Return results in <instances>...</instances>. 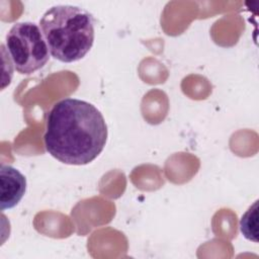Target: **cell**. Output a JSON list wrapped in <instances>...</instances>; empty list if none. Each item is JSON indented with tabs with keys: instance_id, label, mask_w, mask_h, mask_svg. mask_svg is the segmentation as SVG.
Returning a JSON list of instances; mask_svg holds the SVG:
<instances>
[{
	"instance_id": "cell-2",
	"label": "cell",
	"mask_w": 259,
	"mask_h": 259,
	"mask_svg": "<svg viewBox=\"0 0 259 259\" xmlns=\"http://www.w3.org/2000/svg\"><path fill=\"white\" fill-rule=\"evenodd\" d=\"M39 25L50 54L60 62H77L93 46V15L79 6L55 5L44 13Z\"/></svg>"
},
{
	"instance_id": "cell-3",
	"label": "cell",
	"mask_w": 259,
	"mask_h": 259,
	"mask_svg": "<svg viewBox=\"0 0 259 259\" xmlns=\"http://www.w3.org/2000/svg\"><path fill=\"white\" fill-rule=\"evenodd\" d=\"M6 48L15 70L29 75L50 60V51L41 29L30 21L16 22L6 34Z\"/></svg>"
},
{
	"instance_id": "cell-4",
	"label": "cell",
	"mask_w": 259,
	"mask_h": 259,
	"mask_svg": "<svg viewBox=\"0 0 259 259\" xmlns=\"http://www.w3.org/2000/svg\"><path fill=\"white\" fill-rule=\"evenodd\" d=\"M0 180V208L10 209L22 199L26 191V178L13 166L1 164Z\"/></svg>"
},
{
	"instance_id": "cell-5",
	"label": "cell",
	"mask_w": 259,
	"mask_h": 259,
	"mask_svg": "<svg viewBox=\"0 0 259 259\" xmlns=\"http://www.w3.org/2000/svg\"><path fill=\"white\" fill-rule=\"evenodd\" d=\"M258 200H256L242 215L240 220V231L243 236L252 242H258Z\"/></svg>"
},
{
	"instance_id": "cell-1",
	"label": "cell",
	"mask_w": 259,
	"mask_h": 259,
	"mask_svg": "<svg viewBox=\"0 0 259 259\" xmlns=\"http://www.w3.org/2000/svg\"><path fill=\"white\" fill-rule=\"evenodd\" d=\"M107 125L92 103L65 98L51 108L47 116L44 143L47 152L68 165H86L103 151Z\"/></svg>"
}]
</instances>
